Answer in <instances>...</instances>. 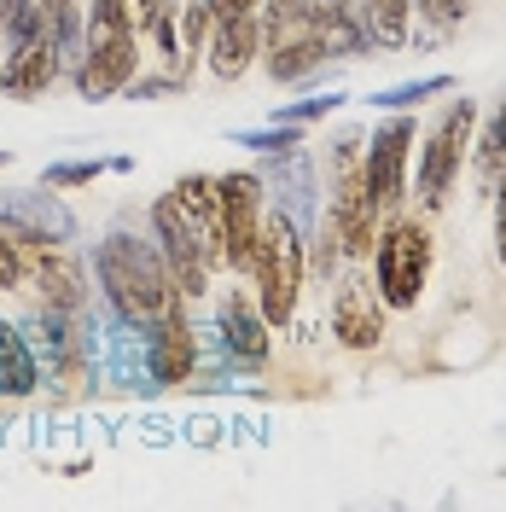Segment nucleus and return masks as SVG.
<instances>
[{
    "label": "nucleus",
    "instance_id": "f257e3e1",
    "mask_svg": "<svg viewBox=\"0 0 506 512\" xmlns=\"http://www.w3.org/2000/svg\"><path fill=\"white\" fill-rule=\"evenodd\" d=\"M99 280L111 291V303L123 309V320H134V326H163V320L181 315V286H175L169 262L128 233H111L99 245Z\"/></svg>",
    "mask_w": 506,
    "mask_h": 512
},
{
    "label": "nucleus",
    "instance_id": "f03ea898",
    "mask_svg": "<svg viewBox=\"0 0 506 512\" xmlns=\"http://www.w3.org/2000/svg\"><path fill=\"white\" fill-rule=\"evenodd\" d=\"M251 274H256V297H262V320L285 326V320L297 315V291H303V239H297V227L285 222V216L262 222Z\"/></svg>",
    "mask_w": 506,
    "mask_h": 512
},
{
    "label": "nucleus",
    "instance_id": "7ed1b4c3",
    "mask_svg": "<svg viewBox=\"0 0 506 512\" xmlns=\"http://www.w3.org/2000/svg\"><path fill=\"white\" fill-rule=\"evenodd\" d=\"M431 274V233L419 222H390L379 239V297L390 309H413Z\"/></svg>",
    "mask_w": 506,
    "mask_h": 512
},
{
    "label": "nucleus",
    "instance_id": "20e7f679",
    "mask_svg": "<svg viewBox=\"0 0 506 512\" xmlns=\"http://www.w3.org/2000/svg\"><path fill=\"white\" fill-rule=\"evenodd\" d=\"M216 204H222V262L227 268H251L256 233H262V181L256 175H222Z\"/></svg>",
    "mask_w": 506,
    "mask_h": 512
},
{
    "label": "nucleus",
    "instance_id": "39448f33",
    "mask_svg": "<svg viewBox=\"0 0 506 512\" xmlns=\"http://www.w3.org/2000/svg\"><path fill=\"white\" fill-rule=\"evenodd\" d=\"M472 99H454L448 105V117L437 123V134L425 140V163H419V192H425V204H443L448 198V181H454V169L466 158V146H472Z\"/></svg>",
    "mask_w": 506,
    "mask_h": 512
},
{
    "label": "nucleus",
    "instance_id": "423d86ee",
    "mask_svg": "<svg viewBox=\"0 0 506 512\" xmlns=\"http://www.w3.org/2000/svg\"><path fill=\"white\" fill-rule=\"evenodd\" d=\"M152 222H158V239H163V256H169L175 286L187 291V297L210 291V256L198 251V239H192V227H187V216H181V204H175V192H163L158 198Z\"/></svg>",
    "mask_w": 506,
    "mask_h": 512
},
{
    "label": "nucleus",
    "instance_id": "0eeeda50",
    "mask_svg": "<svg viewBox=\"0 0 506 512\" xmlns=\"http://www.w3.org/2000/svg\"><path fill=\"white\" fill-rule=\"evenodd\" d=\"M373 222H379V204H373V192H367V175H361V169H349L344 181H338V192H332L326 233L338 239V251L367 256V251H373Z\"/></svg>",
    "mask_w": 506,
    "mask_h": 512
},
{
    "label": "nucleus",
    "instance_id": "6e6552de",
    "mask_svg": "<svg viewBox=\"0 0 506 512\" xmlns=\"http://www.w3.org/2000/svg\"><path fill=\"white\" fill-rule=\"evenodd\" d=\"M18 268H24V286H35L47 297V309H76V303H82V268H76L59 245L24 239V245H18Z\"/></svg>",
    "mask_w": 506,
    "mask_h": 512
},
{
    "label": "nucleus",
    "instance_id": "1a4fd4ad",
    "mask_svg": "<svg viewBox=\"0 0 506 512\" xmlns=\"http://www.w3.org/2000/svg\"><path fill=\"white\" fill-rule=\"evenodd\" d=\"M332 332L349 350H373L384 338V297L367 280H344L338 297H332Z\"/></svg>",
    "mask_w": 506,
    "mask_h": 512
},
{
    "label": "nucleus",
    "instance_id": "9d476101",
    "mask_svg": "<svg viewBox=\"0 0 506 512\" xmlns=\"http://www.w3.org/2000/svg\"><path fill=\"white\" fill-rule=\"evenodd\" d=\"M134 30H94V47H88V64H82V94L88 99H111L134 76Z\"/></svg>",
    "mask_w": 506,
    "mask_h": 512
},
{
    "label": "nucleus",
    "instance_id": "9b49d317",
    "mask_svg": "<svg viewBox=\"0 0 506 512\" xmlns=\"http://www.w3.org/2000/svg\"><path fill=\"white\" fill-rule=\"evenodd\" d=\"M408 146H413V123H390L373 140V152L361 163V175H367V192H373V204L390 210L396 198H402V169H408Z\"/></svg>",
    "mask_w": 506,
    "mask_h": 512
},
{
    "label": "nucleus",
    "instance_id": "f8f14e48",
    "mask_svg": "<svg viewBox=\"0 0 506 512\" xmlns=\"http://www.w3.org/2000/svg\"><path fill=\"white\" fill-rule=\"evenodd\" d=\"M175 204H181V216H187L198 251L210 256V262H222V204H216V181H210V175L175 181Z\"/></svg>",
    "mask_w": 506,
    "mask_h": 512
},
{
    "label": "nucleus",
    "instance_id": "ddd939ff",
    "mask_svg": "<svg viewBox=\"0 0 506 512\" xmlns=\"http://www.w3.org/2000/svg\"><path fill=\"white\" fill-rule=\"evenodd\" d=\"M210 30H216V41H210V70H216L222 82H239L256 59V41H262L256 18H216Z\"/></svg>",
    "mask_w": 506,
    "mask_h": 512
},
{
    "label": "nucleus",
    "instance_id": "4468645a",
    "mask_svg": "<svg viewBox=\"0 0 506 512\" xmlns=\"http://www.w3.org/2000/svg\"><path fill=\"white\" fill-rule=\"evenodd\" d=\"M53 41H41V35H30L18 53H12V64L0 70V88L6 94H18V99H30V94H41L47 82H53Z\"/></svg>",
    "mask_w": 506,
    "mask_h": 512
},
{
    "label": "nucleus",
    "instance_id": "2eb2a0df",
    "mask_svg": "<svg viewBox=\"0 0 506 512\" xmlns=\"http://www.w3.org/2000/svg\"><path fill=\"white\" fill-rule=\"evenodd\" d=\"M222 344L239 361H262L268 355V332H262V320H256V309L245 297H227L222 303Z\"/></svg>",
    "mask_w": 506,
    "mask_h": 512
},
{
    "label": "nucleus",
    "instance_id": "dca6fc26",
    "mask_svg": "<svg viewBox=\"0 0 506 512\" xmlns=\"http://www.w3.org/2000/svg\"><path fill=\"white\" fill-rule=\"evenodd\" d=\"M192 332L181 326V315L175 320H163L158 326V344H152V379H163V384H181L192 373Z\"/></svg>",
    "mask_w": 506,
    "mask_h": 512
},
{
    "label": "nucleus",
    "instance_id": "f3484780",
    "mask_svg": "<svg viewBox=\"0 0 506 512\" xmlns=\"http://www.w3.org/2000/svg\"><path fill=\"white\" fill-rule=\"evenodd\" d=\"M506 175V105L489 117V128H483V146H477V187L495 192Z\"/></svg>",
    "mask_w": 506,
    "mask_h": 512
},
{
    "label": "nucleus",
    "instance_id": "a211bd4d",
    "mask_svg": "<svg viewBox=\"0 0 506 512\" xmlns=\"http://www.w3.org/2000/svg\"><path fill=\"white\" fill-rule=\"evenodd\" d=\"M0 390H6V396L35 390V361H30V350L18 344V332H12V326H0Z\"/></svg>",
    "mask_w": 506,
    "mask_h": 512
},
{
    "label": "nucleus",
    "instance_id": "6ab92c4d",
    "mask_svg": "<svg viewBox=\"0 0 506 512\" xmlns=\"http://www.w3.org/2000/svg\"><path fill=\"white\" fill-rule=\"evenodd\" d=\"M408 6L413 0H367V30H373V41L396 47L408 35Z\"/></svg>",
    "mask_w": 506,
    "mask_h": 512
},
{
    "label": "nucleus",
    "instance_id": "aec40b11",
    "mask_svg": "<svg viewBox=\"0 0 506 512\" xmlns=\"http://www.w3.org/2000/svg\"><path fill=\"white\" fill-rule=\"evenodd\" d=\"M448 76H431V82H413V88H396V94H384V105H408V99H425V94H443Z\"/></svg>",
    "mask_w": 506,
    "mask_h": 512
},
{
    "label": "nucleus",
    "instance_id": "412c9836",
    "mask_svg": "<svg viewBox=\"0 0 506 512\" xmlns=\"http://www.w3.org/2000/svg\"><path fill=\"white\" fill-rule=\"evenodd\" d=\"M0 286H24V268H18V245L0 239Z\"/></svg>",
    "mask_w": 506,
    "mask_h": 512
},
{
    "label": "nucleus",
    "instance_id": "4be33fe9",
    "mask_svg": "<svg viewBox=\"0 0 506 512\" xmlns=\"http://www.w3.org/2000/svg\"><path fill=\"white\" fill-rule=\"evenodd\" d=\"M262 0H210V18H256Z\"/></svg>",
    "mask_w": 506,
    "mask_h": 512
},
{
    "label": "nucleus",
    "instance_id": "5701e85b",
    "mask_svg": "<svg viewBox=\"0 0 506 512\" xmlns=\"http://www.w3.org/2000/svg\"><path fill=\"white\" fill-rule=\"evenodd\" d=\"M437 24H454V18H466V0H419Z\"/></svg>",
    "mask_w": 506,
    "mask_h": 512
},
{
    "label": "nucleus",
    "instance_id": "b1692460",
    "mask_svg": "<svg viewBox=\"0 0 506 512\" xmlns=\"http://www.w3.org/2000/svg\"><path fill=\"white\" fill-rule=\"evenodd\" d=\"M495 251H501V268H506V175H501V187H495Z\"/></svg>",
    "mask_w": 506,
    "mask_h": 512
},
{
    "label": "nucleus",
    "instance_id": "393cba45",
    "mask_svg": "<svg viewBox=\"0 0 506 512\" xmlns=\"http://www.w3.org/2000/svg\"><path fill=\"white\" fill-rule=\"evenodd\" d=\"M47 181H53V187H76V181H94V169H88V163H64V169H53Z\"/></svg>",
    "mask_w": 506,
    "mask_h": 512
},
{
    "label": "nucleus",
    "instance_id": "a878e982",
    "mask_svg": "<svg viewBox=\"0 0 506 512\" xmlns=\"http://www.w3.org/2000/svg\"><path fill=\"white\" fill-rule=\"evenodd\" d=\"M41 6H47V12H64V6H70V0H41Z\"/></svg>",
    "mask_w": 506,
    "mask_h": 512
},
{
    "label": "nucleus",
    "instance_id": "bb28decb",
    "mask_svg": "<svg viewBox=\"0 0 506 512\" xmlns=\"http://www.w3.org/2000/svg\"><path fill=\"white\" fill-rule=\"evenodd\" d=\"M338 6H349V0H338Z\"/></svg>",
    "mask_w": 506,
    "mask_h": 512
}]
</instances>
